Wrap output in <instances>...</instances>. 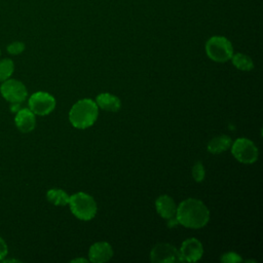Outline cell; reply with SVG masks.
<instances>
[{
  "label": "cell",
  "mask_w": 263,
  "mask_h": 263,
  "mask_svg": "<svg viewBox=\"0 0 263 263\" xmlns=\"http://www.w3.org/2000/svg\"><path fill=\"white\" fill-rule=\"evenodd\" d=\"M176 219L184 227L197 229L206 225L210 219V212L202 201L188 198L177 206Z\"/></svg>",
  "instance_id": "obj_1"
},
{
  "label": "cell",
  "mask_w": 263,
  "mask_h": 263,
  "mask_svg": "<svg viewBox=\"0 0 263 263\" xmlns=\"http://www.w3.org/2000/svg\"><path fill=\"white\" fill-rule=\"evenodd\" d=\"M99 114V107L90 99H82L76 102L70 112H69V120L71 124L76 128H87L91 126Z\"/></svg>",
  "instance_id": "obj_2"
},
{
  "label": "cell",
  "mask_w": 263,
  "mask_h": 263,
  "mask_svg": "<svg viewBox=\"0 0 263 263\" xmlns=\"http://www.w3.org/2000/svg\"><path fill=\"white\" fill-rule=\"evenodd\" d=\"M68 204L72 214L83 221L91 220L98 210L95 199L84 192H77L71 195Z\"/></svg>",
  "instance_id": "obj_3"
},
{
  "label": "cell",
  "mask_w": 263,
  "mask_h": 263,
  "mask_svg": "<svg viewBox=\"0 0 263 263\" xmlns=\"http://www.w3.org/2000/svg\"><path fill=\"white\" fill-rule=\"evenodd\" d=\"M208 57L218 63H224L231 59L233 47L231 42L224 36H213L205 43Z\"/></svg>",
  "instance_id": "obj_4"
},
{
  "label": "cell",
  "mask_w": 263,
  "mask_h": 263,
  "mask_svg": "<svg viewBox=\"0 0 263 263\" xmlns=\"http://www.w3.org/2000/svg\"><path fill=\"white\" fill-rule=\"evenodd\" d=\"M231 153L235 159L246 164L254 163L259 154L256 145L247 138L236 139L231 145Z\"/></svg>",
  "instance_id": "obj_5"
},
{
  "label": "cell",
  "mask_w": 263,
  "mask_h": 263,
  "mask_svg": "<svg viewBox=\"0 0 263 263\" xmlns=\"http://www.w3.org/2000/svg\"><path fill=\"white\" fill-rule=\"evenodd\" d=\"M55 107L54 98L48 92L37 91L29 99V109L37 115H47Z\"/></svg>",
  "instance_id": "obj_6"
},
{
  "label": "cell",
  "mask_w": 263,
  "mask_h": 263,
  "mask_svg": "<svg viewBox=\"0 0 263 263\" xmlns=\"http://www.w3.org/2000/svg\"><path fill=\"white\" fill-rule=\"evenodd\" d=\"M150 259L154 263L183 262L180 252L170 243H158L150 252Z\"/></svg>",
  "instance_id": "obj_7"
},
{
  "label": "cell",
  "mask_w": 263,
  "mask_h": 263,
  "mask_svg": "<svg viewBox=\"0 0 263 263\" xmlns=\"http://www.w3.org/2000/svg\"><path fill=\"white\" fill-rule=\"evenodd\" d=\"M2 97L10 103H22L27 98V88L23 82L16 79H7L0 86Z\"/></svg>",
  "instance_id": "obj_8"
},
{
  "label": "cell",
  "mask_w": 263,
  "mask_h": 263,
  "mask_svg": "<svg viewBox=\"0 0 263 263\" xmlns=\"http://www.w3.org/2000/svg\"><path fill=\"white\" fill-rule=\"evenodd\" d=\"M179 252L183 261L196 262L202 257L203 248L198 239L192 237L183 241Z\"/></svg>",
  "instance_id": "obj_9"
},
{
  "label": "cell",
  "mask_w": 263,
  "mask_h": 263,
  "mask_svg": "<svg viewBox=\"0 0 263 263\" xmlns=\"http://www.w3.org/2000/svg\"><path fill=\"white\" fill-rule=\"evenodd\" d=\"M113 256V250L110 243L99 241L93 243L88 251L89 261L93 263H103L109 261Z\"/></svg>",
  "instance_id": "obj_10"
},
{
  "label": "cell",
  "mask_w": 263,
  "mask_h": 263,
  "mask_svg": "<svg viewBox=\"0 0 263 263\" xmlns=\"http://www.w3.org/2000/svg\"><path fill=\"white\" fill-rule=\"evenodd\" d=\"M14 121H15L17 128L23 133L32 132L36 125L35 114L28 108L20 109L16 112Z\"/></svg>",
  "instance_id": "obj_11"
},
{
  "label": "cell",
  "mask_w": 263,
  "mask_h": 263,
  "mask_svg": "<svg viewBox=\"0 0 263 263\" xmlns=\"http://www.w3.org/2000/svg\"><path fill=\"white\" fill-rule=\"evenodd\" d=\"M155 208L157 213L164 219H174L176 218V212H177V206L175 201L173 200L172 197L168 195H160L156 201H155Z\"/></svg>",
  "instance_id": "obj_12"
},
{
  "label": "cell",
  "mask_w": 263,
  "mask_h": 263,
  "mask_svg": "<svg viewBox=\"0 0 263 263\" xmlns=\"http://www.w3.org/2000/svg\"><path fill=\"white\" fill-rule=\"evenodd\" d=\"M96 104L101 109H103L105 111H109V112H116L121 107L120 100L116 96L108 93V92H103V93H100L99 96H97Z\"/></svg>",
  "instance_id": "obj_13"
},
{
  "label": "cell",
  "mask_w": 263,
  "mask_h": 263,
  "mask_svg": "<svg viewBox=\"0 0 263 263\" xmlns=\"http://www.w3.org/2000/svg\"><path fill=\"white\" fill-rule=\"evenodd\" d=\"M232 144L230 137L226 135H221L213 138L208 143V151L212 154H219L221 152L226 151Z\"/></svg>",
  "instance_id": "obj_14"
},
{
  "label": "cell",
  "mask_w": 263,
  "mask_h": 263,
  "mask_svg": "<svg viewBox=\"0 0 263 263\" xmlns=\"http://www.w3.org/2000/svg\"><path fill=\"white\" fill-rule=\"evenodd\" d=\"M47 199L54 205H66L69 203L70 195L62 189H50L46 193Z\"/></svg>",
  "instance_id": "obj_15"
},
{
  "label": "cell",
  "mask_w": 263,
  "mask_h": 263,
  "mask_svg": "<svg viewBox=\"0 0 263 263\" xmlns=\"http://www.w3.org/2000/svg\"><path fill=\"white\" fill-rule=\"evenodd\" d=\"M232 60V64L234 65L235 68H237L238 70L241 71H250L254 68V63L252 61V59L243 53H235L232 54L231 57Z\"/></svg>",
  "instance_id": "obj_16"
},
{
  "label": "cell",
  "mask_w": 263,
  "mask_h": 263,
  "mask_svg": "<svg viewBox=\"0 0 263 263\" xmlns=\"http://www.w3.org/2000/svg\"><path fill=\"white\" fill-rule=\"evenodd\" d=\"M14 65L9 59H3L0 61V82L7 80L13 73Z\"/></svg>",
  "instance_id": "obj_17"
},
{
  "label": "cell",
  "mask_w": 263,
  "mask_h": 263,
  "mask_svg": "<svg viewBox=\"0 0 263 263\" xmlns=\"http://www.w3.org/2000/svg\"><path fill=\"white\" fill-rule=\"evenodd\" d=\"M192 176L196 182H201L204 178V168L200 161L194 163L192 167Z\"/></svg>",
  "instance_id": "obj_18"
},
{
  "label": "cell",
  "mask_w": 263,
  "mask_h": 263,
  "mask_svg": "<svg viewBox=\"0 0 263 263\" xmlns=\"http://www.w3.org/2000/svg\"><path fill=\"white\" fill-rule=\"evenodd\" d=\"M221 261L225 263H238L242 261V258L234 252H228L223 254V256L221 257Z\"/></svg>",
  "instance_id": "obj_19"
},
{
  "label": "cell",
  "mask_w": 263,
  "mask_h": 263,
  "mask_svg": "<svg viewBox=\"0 0 263 263\" xmlns=\"http://www.w3.org/2000/svg\"><path fill=\"white\" fill-rule=\"evenodd\" d=\"M25 49V44L21 41H15L7 46V51L10 54H20Z\"/></svg>",
  "instance_id": "obj_20"
},
{
  "label": "cell",
  "mask_w": 263,
  "mask_h": 263,
  "mask_svg": "<svg viewBox=\"0 0 263 263\" xmlns=\"http://www.w3.org/2000/svg\"><path fill=\"white\" fill-rule=\"evenodd\" d=\"M6 255H7L6 242L3 240L2 237H0V260H3Z\"/></svg>",
  "instance_id": "obj_21"
},
{
  "label": "cell",
  "mask_w": 263,
  "mask_h": 263,
  "mask_svg": "<svg viewBox=\"0 0 263 263\" xmlns=\"http://www.w3.org/2000/svg\"><path fill=\"white\" fill-rule=\"evenodd\" d=\"M20 103H11V106H10V111L11 112H17L20 110Z\"/></svg>",
  "instance_id": "obj_22"
},
{
  "label": "cell",
  "mask_w": 263,
  "mask_h": 263,
  "mask_svg": "<svg viewBox=\"0 0 263 263\" xmlns=\"http://www.w3.org/2000/svg\"><path fill=\"white\" fill-rule=\"evenodd\" d=\"M71 262H87V260H85V259H81V258H78V259H74V260H72Z\"/></svg>",
  "instance_id": "obj_23"
},
{
  "label": "cell",
  "mask_w": 263,
  "mask_h": 263,
  "mask_svg": "<svg viewBox=\"0 0 263 263\" xmlns=\"http://www.w3.org/2000/svg\"><path fill=\"white\" fill-rule=\"evenodd\" d=\"M0 53H1V51H0Z\"/></svg>",
  "instance_id": "obj_24"
}]
</instances>
